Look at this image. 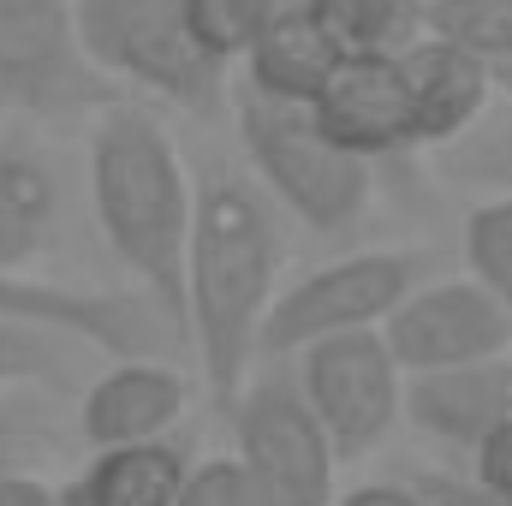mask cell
<instances>
[{"label": "cell", "mask_w": 512, "mask_h": 506, "mask_svg": "<svg viewBox=\"0 0 512 506\" xmlns=\"http://www.w3.org/2000/svg\"><path fill=\"white\" fill-rule=\"evenodd\" d=\"M280 268H286V245H280L274 203L239 173L197 185L185 286H179V346H191L215 411L239 399V387L262 358L256 340L280 292Z\"/></svg>", "instance_id": "6da1fadb"}, {"label": "cell", "mask_w": 512, "mask_h": 506, "mask_svg": "<svg viewBox=\"0 0 512 506\" xmlns=\"http://www.w3.org/2000/svg\"><path fill=\"white\" fill-rule=\"evenodd\" d=\"M191 209H197V179L167 120L143 102L102 108L90 120V215L102 245L131 274V292H143L173 334H179Z\"/></svg>", "instance_id": "7a4b0ae2"}, {"label": "cell", "mask_w": 512, "mask_h": 506, "mask_svg": "<svg viewBox=\"0 0 512 506\" xmlns=\"http://www.w3.org/2000/svg\"><path fill=\"white\" fill-rule=\"evenodd\" d=\"M233 126H239L245 161L262 179V191L292 221H304L316 239H340V233L364 227V215L376 203V167L346 155L316 126L310 108L233 90Z\"/></svg>", "instance_id": "3957f363"}, {"label": "cell", "mask_w": 512, "mask_h": 506, "mask_svg": "<svg viewBox=\"0 0 512 506\" xmlns=\"http://www.w3.org/2000/svg\"><path fill=\"white\" fill-rule=\"evenodd\" d=\"M72 24L84 60L114 90H131L179 114L227 108V66H215L197 48L185 0H72Z\"/></svg>", "instance_id": "277c9868"}, {"label": "cell", "mask_w": 512, "mask_h": 506, "mask_svg": "<svg viewBox=\"0 0 512 506\" xmlns=\"http://www.w3.org/2000/svg\"><path fill=\"white\" fill-rule=\"evenodd\" d=\"M114 102L120 90L84 60L72 0H0V120L72 126Z\"/></svg>", "instance_id": "5b68a950"}, {"label": "cell", "mask_w": 512, "mask_h": 506, "mask_svg": "<svg viewBox=\"0 0 512 506\" xmlns=\"http://www.w3.org/2000/svg\"><path fill=\"white\" fill-rule=\"evenodd\" d=\"M429 274L423 251H352L334 262H316L310 274L286 280L262 316V358H298L316 340L370 334L393 316V304Z\"/></svg>", "instance_id": "8992f818"}, {"label": "cell", "mask_w": 512, "mask_h": 506, "mask_svg": "<svg viewBox=\"0 0 512 506\" xmlns=\"http://www.w3.org/2000/svg\"><path fill=\"white\" fill-rule=\"evenodd\" d=\"M227 417H233V459L256 477L268 506L340 501V459L316 429L292 370H251Z\"/></svg>", "instance_id": "52a82bcc"}, {"label": "cell", "mask_w": 512, "mask_h": 506, "mask_svg": "<svg viewBox=\"0 0 512 506\" xmlns=\"http://www.w3.org/2000/svg\"><path fill=\"white\" fill-rule=\"evenodd\" d=\"M292 381L316 417V429L328 435L334 459L358 465L370 453H382L399 429L405 411V376L387 358L382 334H340V340H316L292 358Z\"/></svg>", "instance_id": "ba28073f"}, {"label": "cell", "mask_w": 512, "mask_h": 506, "mask_svg": "<svg viewBox=\"0 0 512 506\" xmlns=\"http://www.w3.org/2000/svg\"><path fill=\"white\" fill-rule=\"evenodd\" d=\"M0 322L60 334L78 352L108 358V364L167 358L161 346L179 340L143 292H131V286H66V280H42L36 268L30 274H0Z\"/></svg>", "instance_id": "9c48e42d"}, {"label": "cell", "mask_w": 512, "mask_h": 506, "mask_svg": "<svg viewBox=\"0 0 512 506\" xmlns=\"http://www.w3.org/2000/svg\"><path fill=\"white\" fill-rule=\"evenodd\" d=\"M387 358L399 376H441L459 364L507 358L512 352V322L507 310L471 280V274H423L387 316L382 328Z\"/></svg>", "instance_id": "30bf717a"}, {"label": "cell", "mask_w": 512, "mask_h": 506, "mask_svg": "<svg viewBox=\"0 0 512 506\" xmlns=\"http://www.w3.org/2000/svg\"><path fill=\"white\" fill-rule=\"evenodd\" d=\"M191 411V376L173 358H126L78 393V441L90 453L167 441Z\"/></svg>", "instance_id": "8fae6325"}, {"label": "cell", "mask_w": 512, "mask_h": 506, "mask_svg": "<svg viewBox=\"0 0 512 506\" xmlns=\"http://www.w3.org/2000/svg\"><path fill=\"white\" fill-rule=\"evenodd\" d=\"M310 114H316V126L328 131L346 155H358L370 167L387 161V155L417 149L393 54H340V66L328 72V84L310 96Z\"/></svg>", "instance_id": "7c38bea8"}, {"label": "cell", "mask_w": 512, "mask_h": 506, "mask_svg": "<svg viewBox=\"0 0 512 506\" xmlns=\"http://www.w3.org/2000/svg\"><path fill=\"white\" fill-rule=\"evenodd\" d=\"M393 60H399L405 114H411V143L417 149H453L495 108V72L483 60L447 48V42L411 36Z\"/></svg>", "instance_id": "4fadbf2b"}, {"label": "cell", "mask_w": 512, "mask_h": 506, "mask_svg": "<svg viewBox=\"0 0 512 506\" xmlns=\"http://www.w3.org/2000/svg\"><path fill=\"white\" fill-rule=\"evenodd\" d=\"M399 423H411L435 447L471 459L501 423H512V352L507 358H483V364L441 370V376H411L405 381Z\"/></svg>", "instance_id": "5bb4252c"}, {"label": "cell", "mask_w": 512, "mask_h": 506, "mask_svg": "<svg viewBox=\"0 0 512 506\" xmlns=\"http://www.w3.org/2000/svg\"><path fill=\"white\" fill-rule=\"evenodd\" d=\"M60 173L30 131H0V274H30L60 239Z\"/></svg>", "instance_id": "9a60e30c"}, {"label": "cell", "mask_w": 512, "mask_h": 506, "mask_svg": "<svg viewBox=\"0 0 512 506\" xmlns=\"http://www.w3.org/2000/svg\"><path fill=\"white\" fill-rule=\"evenodd\" d=\"M334 66H340V48L322 36V24L310 12H292V18H280V24L251 36V48L239 54V72H245L239 90L310 108V96L328 84Z\"/></svg>", "instance_id": "2e32d148"}, {"label": "cell", "mask_w": 512, "mask_h": 506, "mask_svg": "<svg viewBox=\"0 0 512 506\" xmlns=\"http://www.w3.org/2000/svg\"><path fill=\"white\" fill-rule=\"evenodd\" d=\"M185 471H191V447L179 435H167V441H143V447L90 453V465L60 495H66V506H173Z\"/></svg>", "instance_id": "e0dca14e"}, {"label": "cell", "mask_w": 512, "mask_h": 506, "mask_svg": "<svg viewBox=\"0 0 512 506\" xmlns=\"http://www.w3.org/2000/svg\"><path fill=\"white\" fill-rule=\"evenodd\" d=\"M417 36L447 42V48L483 60L489 72H507L512 66V0H423Z\"/></svg>", "instance_id": "ac0fdd59"}, {"label": "cell", "mask_w": 512, "mask_h": 506, "mask_svg": "<svg viewBox=\"0 0 512 506\" xmlns=\"http://www.w3.org/2000/svg\"><path fill=\"white\" fill-rule=\"evenodd\" d=\"M60 447H66L60 393H48V387H6L0 393V477L48 471Z\"/></svg>", "instance_id": "d6986e66"}, {"label": "cell", "mask_w": 512, "mask_h": 506, "mask_svg": "<svg viewBox=\"0 0 512 506\" xmlns=\"http://www.w3.org/2000/svg\"><path fill=\"white\" fill-rule=\"evenodd\" d=\"M423 0H310V18L340 54H399L417 36Z\"/></svg>", "instance_id": "ffe728a7"}, {"label": "cell", "mask_w": 512, "mask_h": 506, "mask_svg": "<svg viewBox=\"0 0 512 506\" xmlns=\"http://www.w3.org/2000/svg\"><path fill=\"white\" fill-rule=\"evenodd\" d=\"M465 274L507 310L512 322V197H477L459 233Z\"/></svg>", "instance_id": "44dd1931"}, {"label": "cell", "mask_w": 512, "mask_h": 506, "mask_svg": "<svg viewBox=\"0 0 512 506\" xmlns=\"http://www.w3.org/2000/svg\"><path fill=\"white\" fill-rule=\"evenodd\" d=\"M441 167L453 185H471L483 197H512V102L489 108L483 126L465 131L453 149H441Z\"/></svg>", "instance_id": "7402d4cb"}, {"label": "cell", "mask_w": 512, "mask_h": 506, "mask_svg": "<svg viewBox=\"0 0 512 506\" xmlns=\"http://www.w3.org/2000/svg\"><path fill=\"white\" fill-rule=\"evenodd\" d=\"M78 358L84 352L72 340H60V334L0 322V393L6 387H48V393H60L78 376Z\"/></svg>", "instance_id": "603a6c76"}, {"label": "cell", "mask_w": 512, "mask_h": 506, "mask_svg": "<svg viewBox=\"0 0 512 506\" xmlns=\"http://www.w3.org/2000/svg\"><path fill=\"white\" fill-rule=\"evenodd\" d=\"M185 24L197 36V48L215 60V66H239V54L251 48L256 36V12L251 0H185Z\"/></svg>", "instance_id": "cb8c5ba5"}, {"label": "cell", "mask_w": 512, "mask_h": 506, "mask_svg": "<svg viewBox=\"0 0 512 506\" xmlns=\"http://www.w3.org/2000/svg\"><path fill=\"white\" fill-rule=\"evenodd\" d=\"M173 506H268V501H262V489H256L251 471H245L233 453H221V459H203V465L185 471Z\"/></svg>", "instance_id": "d4e9b609"}, {"label": "cell", "mask_w": 512, "mask_h": 506, "mask_svg": "<svg viewBox=\"0 0 512 506\" xmlns=\"http://www.w3.org/2000/svg\"><path fill=\"white\" fill-rule=\"evenodd\" d=\"M483 495H495V501H512V423H501L477 453H471V471H465Z\"/></svg>", "instance_id": "484cf974"}, {"label": "cell", "mask_w": 512, "mask_h": 506, "mask_svg": "<svg viewBox=\"0 0 512 506\" xmlns=\"http://www.w3.org/2000/svg\"><path fill=\"white\" fill-rule=\"evenodd\" d=\"M405 483L417 489V501L423 506H512V501L483 495L465 471H417V477H405Z\"/></svg>", "instance_id": "4316f807"}, {"label": "cell", "mask_w": 512, "mask_h": 506, "mask_svg": "<svg viewBox=\"0 0 512 506\" xmlns=\"http://www.w3.org/2000/svg\"><path fill=\"white\" fill-rule=\"evenodd\" d=\"M0 506H60V489H54L42 471H24V477H0Z\"/></svg>", "instance_id": "83f0119b"}, {"label": "cell", "mask_w": 512, "mask_h": 506, "mask_svg": "<svg viewBox=\"0 0 512 506\" xmlns=\"http://www.w3.org/2000/svg\"><path fill=\"white\" fill-rule=\"evenodd\" d=\"M334 506H423V501H417V489H411V483H364V489L340 495Z\"/></svg>", "instance_id": "f1b7e54d"}, {"label": "cell", "mask_w": 512, "mask_h": 506, "mask_svg": "<svg viewBox=\"0 0 512 506\" xmlns=\"http://www.w3.org/2000/svg\"><path fill=\"white\" fill-rule=\"evenodd\" d=\"M495 96H507V102H512V66H507V72H495Z\"/></svg>", "instance_id": "f546056e"}]
</instances>
